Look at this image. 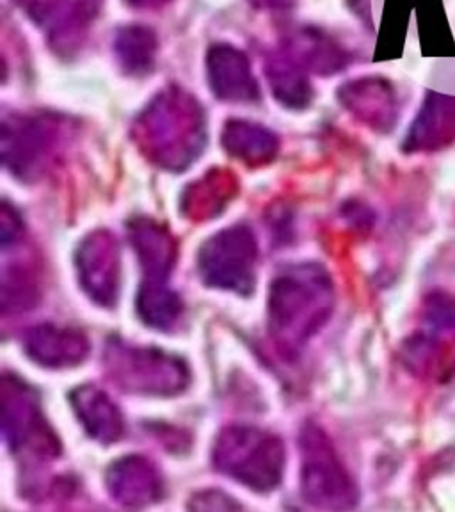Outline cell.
I'll return each mask as SVG.
<instances>
[{
	"label": "cell",
	"instance_id": "25",
	"mask_svg": "<svg viewBox=\"0 0 455 512\" xmlns=\"http://www.w3.org/2000/svg\"><path fill=\"white\" fill-rule=\"evenodd\" d=\"M425 320L429 328L443 333H455V299L448 296H434L425 306Z\"/></svg>",
	"mask_w": 455,
	"mask_h": 512
},
{
	"label": "cell",
	"instance_id": "9",
	"mask_svg": "<svg viewBox=\"0 0 455 512\" xmlns=\"http://www.w3.org/2000/svg\"><path fill=\"white\" fill-rule=\"evenodd\" d=\"M75 267L84 294L104 308H112L120 296V244L109 230H96L80 242Z\"/></svg>",
	"mask_w": 455,
	"mask_h": 512
},
{
	"label": "cell",
	"instance_id": "16",
	"mask_svg": "<svg viewBox=\"0 0 455 512\" xmlns=\"http://www.w3.org/2000/svg\"><path fill=\"white\" fill-rule=\"evenodd\" d=\"M75 415L93 440L116 443L125 434V418L120 406L95 384H84L70 393Z\"/></svg>",
	"mask_w": 455,
	"mask_h": 512
},
{
	"label": "cell",
	"instance_id": "5",
	"mask_svg": "<svg viewBox=\"0 0 455 512\" xmlns=\"http://www.w3.org/2000/svg\"><path fill=\"white\" fill-rule=\"evenodd\" d=\"M2 425L11 452L27 466H45L61 456V443L27 384L4 377Z\"/></svg>",
	"mask_w": 455,
	"mask_h": 512
},
{
	"label": "cell",
	"instance_id": "8",
	"mask_svg": "<svg viewBox=\"0 0 455 512\" xmlns=\"http://www.w3.org/2000/svg\"><path fill=\"white\" fill-rule=\"evenodd\" d=\"M61 128L50 114H13L2 121V157L6 168L25 182L47 171L59 146Z\"/></svg>",
	"mask_w": 455,
	"mask_h": 512
},
{
	"label": "cell",
	"instance_id": "6",
	"mask_svg": "<svg viewBox=\"0 0 455 512\" xmlns=\"http://www.w3.org/2000/svg\"><path fill=\"white\" fill-rule=\"evenodd\" d=\"M301 448V493L319 509H351L358 504V488L319 425H304Z\"/></svg>",
	"mask_w": 455,
	"mask_h": 512
},
{
	"label": "cell",
	"instance_id": "13",
	"mask_svg": "<svg viewBox=\"0 0 455 512\" xmlns=\"http://www.w3.org/2000/svg\"><path fill=\"white\" fill-rule=\"evenodd\" d=\"M24 349L41 367L70 368L88 358L89 340L79 329L40 324L25 333Z\"/></svg>",
	"mask_w": 455,
	"mask_h": 512
},
{
	"label": "cell",
	"instance_id": "17",
	"mask_svg": "<svg viewBox=\"0 0 455 512\" xmlns=\"http://www.w3.org/2000/svg\"><path fill=\"white\" fill-rule=\"evenodd\" d=\"M455 141L454 96L429 93L411 125L404 148L408 152H432Z\"/></svg>",
	"mask_w": 455,
	"mask_h": 512
},
{
	"label": "cell",
	"instance_id": "19",
	"mask_svg": "<svg viewBox=\"0 0 455 512\" xmlns=\"http://www.w3.org/2000/svg\"><path fill=\"white\" fill-rule=\"evenodd\" d=\"M265 79L278 104L303 111L312 104L313 88L308 72L287 52H276L265 59Z\"/></svg>",
	"mask_w": 455,
	"mask_h": 512
},
{
	"label": "cell",
	"instance_id": "23",
	"mask_svg": "<svg viewBox=\"0 0 455 512\" xmlns=\"http://www.w3.org/2000/svg\"><path fill=\"white\" fill-rule=\"evenodd\" d=\"M40 301V281L34 265L15 262L2 272V312L22 313Z\"/></svg>",
	"mask_w": 455,
	"mask_h": 512
},
{
	"label": "cell",
	"instance_id": "11",
	"mask_svg": "<svg viewBox=\"0 0 455 512\" xmlns=\"http://www.w3.org/2000/svg\"><path fill=\"white\" fill-rule=\"evenodd\" d=\"M338 100L356 120L377 132H390L399 120V98L381 77L351 80L338 89Z\"/></svg>",
	"mask_w": 455,
	"mask_h": 512
},
{
	"label": "cell",
	"instance_id": "4",
	"mask_svg": "<svg viewBox=\"0 0 455 512\" xmlns=\"http://www.w3.org/2000/svg\"><path fill=\"white\" fill-rule=\"evenodd\" d=\"M104 367L112 383L136 395L173 397L184 392L191 381V372L182 358L121 340H111L105 347Z\"/></svg>",
	"mask_w": 455,
	"mask_h": 512
},
{
	"label": "cell",
	"instance_id": "1",
	"mask_svg": "<svg viewBox=\"0 0 455 512\" xmlns=\"http://www.w3.org/2000/svg\"><path fill=\"white\" fill-rule=\"evenodd\" d=\"M335 306L328 271L317 264L290 265L272 280L267 301L269 333L283 354L294 356L326 326Z\"/></svg>",
	"mask_w": 455,
	"mask_h": 512
},
{
	"label": "cell",
	"instance_id": "22",
	"mask_svg": "<svg viewBox=\"0 0 455 512\" xmlns=\"http://www.w3.org/2000/svg\"><path fill=\"white\" fill-rule=\"evenodd\" d=\"M137 313L146 326L173 331L184 317V303L168 281L144 280L137 294Z\"/></svg>",
	"mask_w": 455,
	"mask_h": 512
},
{
	"label": "cell",
	"instance_id": "21",
	"mask_svg": "<svg viewBox=\"0 0 455 512\" xmlns=\"http://www.w3.org/2000/svg\"><path fill=\"white\" fill-rule=\"evenodd\" d=\"M235 191L237 182L230 173H226L224 169H210L207 175L189 185L184 192V216L191 217L194 221H205L219 216V212L232 200Z\"/></svg>",
	"mask_w": 455,
	"mask_h": 512
},
{
	"label": "cell",
	"instance_id": "15",
	"mask_svg": "<svg viewBox=\"0 0 455 512\" xmlns=\"http://www.w3.org/2000/svg\"><path fill=\"white\" fill-rule=\"evenodd\" d=\"M283 50L306 72L320 77L342 72L349 63L345 48L333 40L328 32L320 31L317 27H297L285 38Z\"/></svg>",
	"mask_w": 455,
	"mask_h": 512
},
{
	"label": "cell",
	"instance_id": "27",
	"mask_svg": "<svg viewBox=\"0 0 455 512\" xmlns=\"http://www.w3.org/2000/svg\"><path fill=\"white\" fill-rule=\"evenodd\" d=\"M249 4L262 11H288L296 6V0H249Z\"/></svg>",
	"mask_w": 455,
	"mask_h": 512
},
{
	"label": "cell",
	"instance_id": "2",
	"mask_svg": "<svg viewBox=\"0 0 455 512\" xmlns=\"http://www.w3.org/2000/svg\"><path fill=\"white\" fill-rule=\"evenodd\" d=\"M132 137L155 166L180 173L205 148V111L191 93L169 86L137 116Z\"/></svg>",
	"mask_w": 455,
	"mask_h": 512
},
{
	"label": "cell",
	"instance_id": "28",
	"mask_svg": "<svg viewBox=\"0 0 455 512\" xmlns=\"http://www.w3.org/2000/svg\"><path fill=\"white\" fill-rule=\"evenodd\" d=\"M130 8L143 9V11H159L166 8L173 0H125Z\"/></svg>",
	"mask_w": 455,
	"mask_h": 512
},
{
	"label": "cell",
	"instance_id": "10",
	"mask_svg": "<svg viewBox=\"0 0 455 512\" xmlns=\"http://www.w3.org/2000/svg\"><path fill=\"white\" fill-rule=\"evenodd\" d=\"M207 79L212 95L228 104H255L260 88L248 56L230 43H214L207 52Z\"/></svg>",
	"mask_w": 455,
	"mask_h": 512
},
{
	"label": "cell",
	"instance_id": "24",
	"mask_svg": "<svg viewBox=\"0 0 455 512\" xmlns=\"http://www.w3.org/2000/svg\"><path fill=\"white\" fill-rule=\"evenodd\" d=\"M16 4L24 9L25 15L34 24L47 29V34L57 31L68 18L75 13L79 2L72 0H16Z\"/></svg>",
	"mask_w": 455,
	"mask_h": 512
},
{
	"label": "cell",
	"instance_id": "18",
	"mask_svg": "<svg viewBox=\"0 0 455 512\" xmlns=\"http://www.w3.org/2000/svg\"><path fill=\"white\" fill-rule=\"evenodd\" d=\"M221 144L224 152L248 166H265L280 152V139L269 128L246 120L224 123Z\"/></svg>",
	"mask_w": 455,
	"mask_h": 512
},
{
	"label": "cell",
	"instance_id": "26",
	"mask_svg": "<svg viewBox=\"0 0 455 512\" xmlns=\"http://www.w3.org/2000/svg\"><path fill=\"white\" fill-rule=\"evenodd\" d=\"M25 237L24 224L8 203L2 205V244L4 249L22 244Z\"/></svg>",
	"mask_w": 455,
	"mask_h": 512
},
{
	"label": "cell",
	"instance_id": "12",
	"mask_svg": "<svg viewBox=\"0 0 455 512\" xmlns=\"http://www.w3.org/2000/svg\"><path fill=\"white\" fill-rule=\"evenodd\" d=\"M112 500L123 507L139 509L159 502L164 493V480L159 468L148 457L132 454L112 464L105 477Z\"/></svg>",
	"mask_w": 455,
	"mask_h": 512
},
{
	"label": "cell",
	"instance_id": "14",
	"mask_svg": "<svg viewBox=\"0 0 455 512\" xmlns=\"http://www.w3.org/2000/svg\"><path fill=\"white\" fill-rule=\"evenodd\" d=\"M128 239L136 251L144 280L168 281L176 264V240L166 226L150 217H136L127 224Z\"/></svg>",
	"mask_w": 455,
	"mask_h": 512
},
{
	"label": "cell",
	"instance_id": "7",
	"mask_svg": "<svg viewBox=\"0 0 455 512\" xmlns=\"http://www.w3.org/2000/svg\"><path fill=\"white\" fill-rule=\"evenodd\" d=\"M258 244L246 226L217 233L198 251V276L207 287L248 296L256 283Z\"/></svg>",
	"mask_w": 455,
	"mask_h": 512
},
{
	"label": "cell",
	"instance_id": "3",
	"mask_svg": "<svg viewBox=\"0 0 455 512\" xmlns=\"http://www.w3.org/2000/svg\"><path fill=\"white\" fill-rule=\"evenodd\" d=\"M285 459V447L278 436L249 425L226 427L212 448L217 472L258 493L280 486Z\"/></svg>",
	"mask_w": 455,
	"mask_h": 512
},
{
	"label": "cell",
	"instance_id": "20",
	"mask_svg": "<svg viewBox=\"0 0 455 512\" xmlns=\"http://www.w3.org/2000/svg\"><path fill=\"white\" fill-rule=\"evenodd\" d=\"M112 52L121 72L128 77H146L153 72L159 54V38L150 27L132 24L121 27L112 41Z\"/></svg>",
	"mask_w": 455,
	"mask_h": 512
}]
</instances>
